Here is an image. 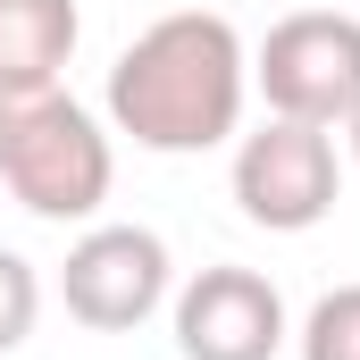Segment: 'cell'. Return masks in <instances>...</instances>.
Segmentation results:
<instances>
[{
	"label": "cell",
	"instance_id": "1",
	"mask_svg": "<svg viewBox=\"0 0 360 360\" xmlns=\"http://www.w3.org/2000/svg\"><path fill=\"white\" fill-rule=\"evenodd\" d=\"M243 92H252V51L218 8H176L160 25H143L117 68H109V126L134 134L160 160L218 151L243 126Z\"/></svg>",
	"mask_w": 360,
	"mask_h": 360
},
{
	"label": "cell",
	"instance_id": "2",
	"mask_svg": "<svg viewBox=\"0 0 360 360\" xmlns=\"http://www.w3.org/2000/svg\"><path fill=\"white\" fill-rule=\"evenodd\" d=\"M0 184L34 218L76 226V218H101V201L117 184V151L76 92H59V84L0 92Z\"/></svg>",
	"mask_w": 360,
	"mask_h": 360
},
{
	"label": "cell",
	"instance_id": "3",
	"mask_svg": "<svg viewBox=\"0 0 360 360\" xmlns=\"http://www.w3.org/2000/svg\"><path fill=\"white\" fill-rule=\"evenodd\" d=\"M252 84L269 92V117H302V126L335 134L360 109V17H344V8L276 17L269 42L252 51Z\"/></svg>",
	"mask_w": 360,
	"mask_h": 360
},
{
	"label": "cell",
	"instance_id": "4",
	"mask_svg": "<svg viewBox=\"0 0 360 360\" xmlns=\"http://www.w3.org/2000/svg\"><path fill=\"white\" fill-rule=\"evenodd\" d=\"M335 193H344V160H335V134L327 126L269 117L260 134L235 143V201L269 235H310L335 210Z\"/></svg>",
	"mask_w": 360,
	"mask_h": 360
},
{
	"label": "cell",
	"instance_id": "5",
	"mask_svg": "<svg viewBox=\"0 0 360 360\" xmlns=\"http://www.w3.org/2000/svg\"><path fill=\"white\" fill-rule=\"evenodd\" d=\"M59 302L92 335H134L160 302H168V243L151 226H84L68 243Z\"/></svg>",
	"mask_w": 360,
	"mask_h": 360
},
{
	"label": "cell",
	"instance_id": "6",
	"mask_svg": "<svg viewBox=\"0 0 360 360\" xmlns=\"http://www.w3.org/2000/svg\"><path fill=\"white\" fill-rule=\"evenodd\" d=\"M285 293L260 269H201L176 293V352L184 360H276L285 352Z\"/></svg>",
	"mask_w": 360,
	"mask_h": 360
},
{
	"label": "cell",
	"instance_id": "7",
	"mask_svg": "<svg viewBox=\"0 0 360 360\" xmlns=\"http://www.w3.org/2000/svg\"><path fill=\"white\" fill-rule=\"evenodd\" d=\"M76 0H0V92H42L76 59Z\"/></svg>",
	"mask_w": 360,
	"mask_h": 360
},
{
	"label": "cell",
	"instance_id": "8",
	"mask_svg": "<svg viewBox=\"0 0 360 360\" xmlns=\"http://www.w3.org/2000/svg\"><path fill=\"white\" fill-rule=\"evenodd\" d=\"M302 360H360V285L319 293V310L302 319Z\"/></svg>",
	"mask_w": 360,
	"mask_h": 360
},
{
	"label": "cell",
	"instance_id": "9",
	"mask_svg": "<svg viewBox=\"0 0 360 360\" xmlns=\"http://www.w3.org/2000/svg\"><path fill=\"white\" fill-rule=\"evenodd\" d=\"M34 319H42V276H34L25 252L0 243V352H17L34 335Z\"/></svg>",
	"mask_w": 360,
	"mask_h": 360
},
{
	"label": "cell",
	"instance_id": "10",
	"mask_svg": "<svg viewBox=\"0 0 360 360\" xmlns=\"http://www.w3.org/2000/svg\"><path fill=\"white\" fill-rule=\"evenodd\" d=\"M344 143H352V160H360V109H352V117H344Z\"/></svg>",
	"mask_w": 360,
	"mask_h": 360
}]
</instances>
